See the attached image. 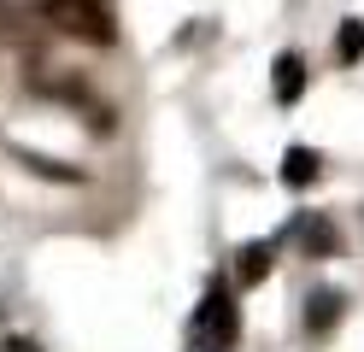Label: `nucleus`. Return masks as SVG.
Returning a JSON list of instances; mask_svg holds the SVG:
<instances>
[{"mask_svg": "<svg viewBox=\"0 0 364 352\" xmlns=\"http://www.w3.org/2000/svg\"><path fill=\"white\" fill-rule=\"evenodd\" d=\"M270 88H277L282 106H294L306 94V59L300 53H277V65H270Z\"/></svg>", "mask_w": 364, "mask_h": 352, "instance_id": "20e7f679", "label": "nucleus"}, {"mask_svg": "<svg viewBox=\"0 0 364 352\" xmlns=\"http://www.w3.org/2000/svg\"><path fill=\"white\" fill-rule=\"evenodd\" d=\"M235 335H241V305L230 294V282L218 276L212 288H206V299L194 305V346L200 352H230Z\"/></svg>", "mask_w": 364, "mask_h": 352, "instance_id": "f03ea898", "label": "nucleus"}, {"mask_svg": "<svg viewBox=\"0 0 364 352\" xmlns=\"http://www.w3.org/2000/svg\"><path fill=\"white\" fill-rule=\"evenodd\" d=\"M270 258H277V247L270 241H247L235 252V276H241V288H259V282L270 276Z\"/></svg>", "mask_w": 364, "mask_h": 352, "instance_id": "39448f33", "label": "nucleus"}, {"mask_svg": "<svg viewBox=\"0 0 364 352\" xmlns=\"http://www.w3.org/2000/svg\"><path fill=\"white\" fill-rule=\"evenodd\" d=\"M341 305H347L341 294H329V288H317V294L306 299V329H311V335H329V329L341 323Z\"/></svg>", "mask_w": 364, "mask_h": 352, "instance_id": "6e6552de", "label": "nucleus"}, {"mask_svg": "<svg viewBox=\"0 0 364 352\" xmlns=\"http://www.w3.org/2000/svg\"><path fill=\"white\" fill-rule=\"evenodd\" d=\"M36 18L53 36H71L82 47H112L118 41V23H112L106 0H36Z\"/></svg>", "mask_w": 364, "mask_h": 352, "instance_id": "f257e3e1", "label": "nucleus"}, {"mask_svg": "<svg viewBox=\"0 0 364 352\" xmlns=\"http://www.w3.org/2000/svg\"><path fill=\"white\" fill-rule=\"evenodd\" d=\"M6 352H41L36 341H6Z\"/></svg>", "mask_w": 364, "mask_h": 352, "instance_id": "9b49d317", "label": "nucleus"}, {"mask_svg": "<svg viewBox=\"0 0 364 352\" xmlns=\"http://www.w3.org/2000/svg\"><path fill=\"white\" fill-rule=\"evenodd\" d=\"M48 41V23L36 18V6H18V0H0V47H18V53H36Z\"/></svg>", "mask_w": 364, "mask_h": 352, "instance_id": "7ed1b4c3", "label": "nucleus"}, {"mask_svg": "<svg viewBox=\"0 0 364 352\" xmlns=\"http://www.w3.org/2000/svg\"><path fill=\"white\" fill-rule=\"evenodd\" d=\"M317 176H323V159H317L311 147H288L282 153V182L288 188H311Z\"/></svg>", "mask_w": 364, "mask_h": 352, "instance_id": "423d86ee", "label": "nucleus"}, {"mask_svg": "<svg viewBox=\"0 0 364 352\" xmlns=\"http://www.w3.org/2000/svg\"><path fill=\"white\" fill-rule=\"evenodd\" d=\"M335 59H341V65H358V59H364V18H347V23L335 30Z\"/></svg>", "mask_w": 364, "mask_h": 352, "instance_id": "1a4fd4ad", "label": "nucleus"}, {"mask_svg": "<svg viewBox=\"0 0 364 352\" xmlns=\"http://www.w3.org/2000/svg\"><path fill=\"white\" fill-rule=\"evenodd\" d=\"M300 247H306V258H329L335 252V223L323 211H306L300 218Z\"/></svg>", "mask_w": 364, "mask_h": 352, "instance_id": "0eeeda50", "label": "nucleus"}, {"mask_svg": "<svg viewBox=\"0 0 364 352\" xmlns=\"http://www.w3.org/2000/svg\"><path fill=\"white\" fill-rule=\"evenodd\" d=\"M24 164L36 176H59V182H82V171L77 164H53V159H41V153H24Z\"/></svg>", "mask_w": 364, "mask_h": 352, "instance_id": "9d476101", "label": "nucleus"}]
</instances>
